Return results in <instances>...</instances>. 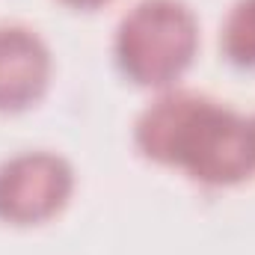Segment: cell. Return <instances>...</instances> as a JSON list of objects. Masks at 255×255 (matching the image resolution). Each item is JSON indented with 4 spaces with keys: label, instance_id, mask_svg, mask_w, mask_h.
<instances>
[{
    "label": "cell",
    "instance_id": "cell-4",
    "mask_svg": "<svg viewBox=\"0 0 255 255\" xmlns=\"http://www.w3.org/2000/svg\"><path fill=\"white\" fill-rule=\"evenodd\" d=\"M51 48L24 24H0V113H24L51 83Z\"/></svg>",
    "mask_w": 255,
    "mask_h": 255
},
{
    "label": "cell",
    "instance_id": "cell-3",
    "mask_svg": "<svg viewBox=\"0 0 255 255\" xmlns=\"http://www.w3.org/2000/svg\"><path fill=\"white\" fill-rule=\"evenodd\" d=\"M74 193V169L57 151H21L0 163V223L42 226Z\"/></svg>",
    "mask_w": 255,
    "mask_h": 255
},
{
    "label": "cell",
    "instance_id": "cell-2",
    "mask_svg": "<svg viewBox=\"0 0 255 255\" xmlns=\"http://www.w3.org/2000/svg\"><path fill=\"white\" fill-rule=\"evenodd\" d=\"M199 51V21L184 0H136L116 27L113 54L130 83L172 89Z\"/></svg>",
    "mask_w": 255,
    "mask_h": 255
},
{
    "label": "cell",
    "instance_id": "cell-5",
    "mask_svg": "<svg viewBox=\"0 0 255 255\" xmlns=\"http://www.w3.org/2000/svg\"><path fill=\"white\" fill-rule=\"evenodd\" d=\"M220 51L235 68H255V0H238L223 27H220Z\"/></svg>",
    "mask_w": 255,
    "mask_h": 255
},
{
    "label": "cell",
    "instance_id": "cell-6",
    "mask_svg": "<svg viewBox=\"0 0 255 255\" xmlns=\"http://www.w3.org/2000/svg\"><path fill=\"white\" fill-rule=\"evenodd\" d=\"M63 6H71V9H83V12H92V9H101L107 6L110 0H60Z\"/></svg>",
    "mask_w": 255,
    "mask_h": 255
},
{
    "label": "cell",
    "instance_id": "cell-7",
    "mask_svg": "<svg viewBox=\"0 0 255 255\" xmlns=\"http://www.w3.org/2000/svg\"><path fill=\"white\" fill-rule=\"evenodd\" d=\"M253 133H255V116H253Z\"/></svg>",
    "mask_w": 255,
    "mask_h": 255
},
{
    "label": "cell",
    "instance_id": "cell-1",
    "mask_svg": "<svg viewBox=\"0 0 255 255\" xmlns=\"http://www.w3.org/2000/svg\"><path fill=\"white\" fill-rule=\"evenodd\" d=\"M133 142L151 163L205 187H235L255 172L253 119L193 89H163L139 113Z\"/></svg>",
    "mask_w": 255,
    "mask_h": 255
}]
</instances>
